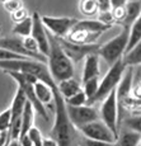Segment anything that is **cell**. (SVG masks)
<instances>
[{
	"label": "cell",
	"instance_id": "obj_1",
	"mask_svg": "<svg viewBox=\"0 0 141 146\" xmlns=\"http://www.w3.org/2000/svg\"><path fill=\"white\" fill-rule=\"evenodd\" d=\"M49 37V55H47V67H49L50 75L55 83H60L63 80L74 78L75 69L74 64L66 56L64 50L61 48L59 41L55 36H52L50 32H47Z\"/></svg>",
	"mask_w": 141,
	"mask_h": 146
},
{
	"label": "cell",
	"instance_id": "obj_2",
	"mask_svg": "<svg viewBox=\"0 0 141 146\" xmlns=\"http://www.w3.org/2000/svg\"><path fill=\"white\" fill-rule=\"evenodd\" d=\"M5 74L9 75L12 79L15 80V83L18 84V88H21L22 90H23V93L26 94L27 100L32 104L35 112H37L45 121H49L50 117H49V113H47L46 108H45V106L37 99V97H36V94H35V88H33V85L38 81L37 78L31 74H27V72L9 71V72H5Z\"/></svg>",
	"mask_w": 141,
	"mask_h": 146
},
{
	"label": "cell",
	"instance_id": "obj_3",
	"mask_svg": "<svg viewBox=\"0 0 141 146\" xmlns=\"http://www.w3.org/2000/svg\"><path fill=\"white\" fill-rule=\"evenodd\" d=\"M128 32H130V28L122 27L121 32L116 37H113L112 40L106 42V43H103L102 46H99L98 55L109 66H112L114 62L121 60L122 56L125 55L126 48H127V43H128Z\"/></svg>",
	"mask_w": 141,
	"mask_h": 146
},
{
	"label": "cell",
	"instance_id": "obj_4",
	"mask_svg": "<svg viewBox=\"0 0 141 146\" xmlns=\"http://www.w3.org/2000/svg\"><path fill=\"white\" fill-rule=\"evenodd\" d=\"M125 70H126V65L123 64L122 58L118 60L117 62H114L112 66H109L108 71L106 72L103 79L99 80V88H98L97 94L94 95V98L86 106H92L95 102H102L112 90L117 89L118 84H120V81L123 76Z\"/></svg>",
	"mask_w": 141,
	"mask_h": 146
},
{
	"label": "cell",
	"instance_id": "obj_5",
	"mask_svg": "<svg viewBox=\"0 0 141 146\" xmlns=\"http://www.w3.org/2000/svg\"><path fill=\"white\" fill-rule=\"evenodd\" d=\"M99 117L102 118V122L118 139V135H120L118 133V103L116 89L107 95L104 100H102Z\"/></svg>",
	"mask_w": 141,
	"mask_h": 146
},
{
	"label": "cell",
	"instance_id": "obj_6",
	"mask_svg": "<svg viewBox=\"0 0 141 146\" xmlns=\"http://www.w3.org/2000/svg\"><path fill=\"white\" fill-rule=\"evenodd\" d=\"M41 21L47 32L57 38H65L78 23L76 18H70V17L41 15Z\"/></svg>",
	"mask_w": 141,
	"mask_h": 146
},
{
	"label": "cell",
	"instance_id": "obj_7",
	"mask_svg": "<svg viewBox=\"0 0 141 146\" xmlns=\"http://www.w3.org/2000/svg\"><path fill=\"white\" fill-rule=\"evenodd\" d=\"M79 131L83 135V137L93 140V141L107 142V144H116L117 142V137L100 119L83 126L79 128Z\"/></svg>",
	"mask_w": 141,
	"mask_h": 146
},
{
	"label": "cell",
	"instance_id": "obj_8",
	"mask_svg": "<svg viewBox=\"0 0 141 146\" xmlns=\"http://www.w3.org/2000/svg\"><path fill=\"white\" fill-rule=\"evenodd\" d=\"M66 112L70 122L72 123L76 130L88 125L90 122L99 119V112L92 106H81V107H70L66 106Z\"/></svg>",
	"mask_w": 141,
	"mask_h": 146
},
{
	"label": "cell",
	"instance_id": "obj_9",
	"mask_svg": "<svg viewBox=\"0 0 141 146\" xmlns=\"http://www.w3.org/2000/svg\"><path fill=\"white\" fill-rule=\"evenodd\" d=\"M61 48L64 50V52L66 53V56L74 62H80L83 58H85L90 53H98L99 50V44L94 43V44H78V43H72V42L65 40V38H57Z\"/></svg>",
	"mask_w": 141,
	"mask_h": 146
},
{
	"label": "cell",
	"instance_id": "obj_10",
	"mask_svg": "<svg viewBox=\"0 0 141 146\" xmlns=\"http://www.w3.org/2000/svg\"><path fill=\"white\" fill-rule=\"evenodd\" d=\"M0 48H4L7 51L15 53L18 56H22L24 58H29V60H36L39 62H47V57H38L36 55H32L23 47L22 43V38L17 37V36H8V37H0Z\"/></svg>",
	"mask_w": 141,
	"mask_h": 146
},
{
	"label": "cell",
	"instance_id": "obj_11",
	"mask_svg": "<svg viewBox=\"0 0 141 146\" xmlns=\"http://www.w3.org/2000/svg\"><path fill=\"white\" fill-rule=\"evenodd\" d=\"M31 17H32V33H31V37L37 42L39 52L45 57H47V55H49V37H47V31L45 28L43 23H42L41 15L38 14V12H33Z\"/></svg>",
	"mask_w": 141,
	"mask_h": 146
},
{
	"label": "cell",
	"instance_id": "obj_12",
	"mask_svg": "<svg viewBox=\"0 0 141 146\" xmlns=\"http://www.w3.org/2000/svg\"><path fill=\"white\" fill-rule=\"evenodd\" d=\"M132 83H134V69L132 67H126L123 76L116 89L117 94V103L125 102L128 99L130 94L132 92Z\"/></svg>",
	"mask_w": 141,
	"mask_h": 146
},
{
	"label": "cell",
	"instance_id": "obj_13",
	"mask_svg": "<svg viewBox=\"0 0 141 146\" xmlns=\"http://www.w3.org/2000/svg\"><path fill=\"white\" fill-rule=\"evenodd\" d=\"M99 55L98 53H90L84 58L83 72H81V80L86 81L93 78H99L100 67H99Z\"/></svg>",
	"mask_w": 141,
	"mask_h": 146
},
{
	"label": "cell",
	"instance_id": "obj_14",
	"mask_svg": "<svg viewBox=\"0 0 141 146\" xmlns=\"http://www.w3.org/2000/svg\"><path fill=\"white\" fill-rule=\"evenodd\" d=\"M98 38H99L98 36L92 35V33L86 32L84 29L74 27L69 32V35L65 37V40L72 42V43H78V44H94Z\"/></svg>",
	"mask_w": 141,
	"mask_h": 146
},
{
	"label": "cell",
	"instance_id": "obj_15",
	"mask_svg": "<svg viewBox=\"0 0 141 146\" xmlns=\"http://www.w3.org/2000/svg\"><path fill=\"white\" fill-rule=\"evenodd\" d=\"M27 103L26 94L23 93L21 88L17 89L15 95L13 98L12 106H10V112H12V122H17V121H22V113H23L24 106Z\"/></svg>",
	"mask_w": 141,
	"mask_h": 146
},
{
	"label": "cell",
	"instance_id": "obj_16",
	"mask_svg": "<svg viewBox=\"0 0 141 146\" xmlns=\"http://www.w3.org/2000/svg\"><path fill=\"white\" fill-rule=\"evenodd\" d=\"M75 27L86 31V32L98 36V37H100L106 31H108L109 28H111L109 26H106V24L100 23L98 19H84V21H78V23L75 24Z\"/></svg>",
	"mask_w": 141,
	"mask_h": 146
},
{
	"label": "cell",
	"instance_id": "obj_17",
	"mask_svg": "<svg viewBox=\"0 0 141 146\" xmlns=\"http://www.w3.org/2000/svg\"><path fill=\"white\" fill-rule=\"evenodd\" d=\"M56 84H57V89L61 93V95L64 97V99H67V98L79 93L80 90H83L80 81H78L75 78H70V79L63 80Z\"/></svg>",
	"mask_w": 141,
	"mask_h": 146
},
{
	"label": "cell",
	"instance_id": "obj_18",
	"mask_svg": "<svg viewBox=\"0 0 141 146\" xmlns=\"http://www.w3.org/2000/svg\"><path fill=\"white\" fill-rule=\"evenodd\" d=\"M35 88V94L37 97V99L42 104H49L51 106V103L53 104V94L52 90L50 88V85L46 83V81H37V83L33 85Z\"/></svg>",
	"mask_w": 141,
	"mask_h": 146
},
{
	"label": "cell",
	"instance_id": "obj_19",
	"mask_svg": "<svg viewBox=\"0 0 141 146\" xmlns=\"http://www.w3.org/2000/svg\"><path fill=\"white\" fill-rule=\"evenodd\" d=\"M33 122H35V109H33L32 104L27 100L26 106H24V109H23V113H22V128H21V135H19V137L27 135L31 128L35 127Z\"/></svg>",
	"mask_w": 141,
	"mask_h": 146
},
{
	"label": "cell",
	"instance_id": "obj_20",
	"mask_svg": "<svg viewBox=\"0 0 141 146\" xmlns=\"http://www.w3.org/2000/svg\"><path fill=\"white\" fill-rule=\"evenodd\" d=\"M122 61L126 67H134L141 65V42L134 46L130 51L125 52L122 56Z\"/></svg>",
	"mask_w": 141,
	"mask_h": 146
},
{
	"label": "cell",
	"instance_id": "obj_21",
	"mask_svg": "<svg viewBox=\"0 0 141 146\" xmlns=\"http://www.w3.org/2000/svg\"><path fill=\"white\" fill-rule=\"evenodd\" d=\"M140 14H141V1L127 3V4H126V18L121 27L130 28L131 24L136 21Z\"/></svg>",
	"mask_w": 141,
	"mask_h": 146
},
{
	"label": "cell",
	"instance_id": "obj_22",
	"mask_svg": "<svg viewBox=\"0 0 141 146\" xmlns=\"http://www.w3.org/2000/svg\"><path fill=\"white\" fill-rule=\"evenodd\" d=\"M139 42H141V14L137 17V19L131 24L128 32V43L126 52L130 51L134 46H136Z\"/></svg>",
	"mask_w": 141,
	"mask_h": 146
},
{
	"label": "cell",
	"instance_id": "obj_23",
	"mask_svg": "<svg viewBox=\"0 0 141 146\" xmlns=\"http://www.w3.org/2000/svg\"><path fill=\"white\" fill-rule=\"evenodd\" d=\"M79 12L81 15H84L85 18H93L97 17L99 14V7H98L95 0H79Z\"/></svg>",
	"mask_w": 141,
	"mask_h": 146
},
{
	"label": "cell",
	"instance_id": "obj_24",
	"mask_svg": "<svg viewBox=\"0 0 141 146\" xmlns=\"http://www.w3.org/2000/svg\"><path fill=\"white\" fill-rule=\"evenodd\" d=\"M141 141V135L134 132V131L126 130L125 132L118 135L116 146H139Z\"/></svg>",
	"mask_w": 141,
	"mask_h": 146
},
{
	"label": "cell",
	"instance_id": "obj_25",
	"mask_svg": "<svg viewBox=\"0 0 141 146\" xmlns=\"http://www.w3.org/2000/svg\"><path fill=\"white\" fill-rule=\"evenodd\" d=\"M12 32H13V36H17V37H21V38L31 36V33H32V17L29 15V18H27L26 21L14 24Z\"/></svg>",
	"mask_w": 141,
	"mask_h": 146
},
{
	"label": "cell",
	"instance_id": "obj_26",
	"mask_svg": "<svg viewBox=\"0 0 141 146\" xmlns=\"http://www.w3.org/2000/svg\"><path fill=\"white\" fill-rule=\"evenodd\" d=\"M83 86H84L83 92L85 93L86 98H88V103H89L98 92V88H99V78H93V79L84 81ZM88 103H86V104H88Z\"/></svg>",
	"mask_w": 141,
	"mask_h": 146
},
{
	"label": "cell",
	"instance_id": "obj_27",
	"mask_svg": "<svg viewBox=\"0 0 141 146\" xmlns=\"http://www.w3.org/2000/svg\"><path fill=\"white\" fill-rule=\"evenodd\" d=\"M123 125H125V127L127 130L141 135V114L127 117V118L123 121Z\"/></svg>",
	"mask_w": 141,
	"mask_h": 146
},
{
	"label": "cell",
	"instance_id": "obj_28",
	"mask_svg": "<svg viewBox=\"0 0 141 146\" xmlns=\"http://www.w3.org/2000/svg\"><path fill=\"white\" fill-rule=\"evenodd\" d=\"M65 103H66V106H70V107H81V106H86L88 98H86V95L83 90H80L75 95L65 99Z\"/></svg>",
	"mask_w": 141,
	"mask_h": 146
},
{
	"label": "cell",
	"instance_id": "obj_29",
	"mask_svg": "<svg viewBox=\"0 0 141 146\" xmlns=\"http://www.w3.org/2000/svg\"><path fill=\"white\" fill-rule=\"evenodd\" d=\"M22 43H23V47H24V48H26L29 53H32V55L38 56V57H45V56L42 55L41 52H39V48H38L37 42L33 40V38L31 37V36H28V37L22 38Z\"/></svg>",
	"mask_w": 141,
	"mask_h": 146
},
{
	"label": "cell",
	"instance_id": "obj_30",
	"mask_svg": "<svg viewBox=\"0 0 141 146\" xmlns=\"http://www.w3.org/2000/svg\"><path fill=\"white\" fill-rule=\"evenodd\" d=\"M10 122H12V112L8 108L0 113V132H8Z\"/></svg>",
	"mask_w": 141,
	"mask_h": 146
},
{
	"label": "cell",
	"instance_id": "obj_31",
	"mask_svg": "<svg viewBox=\"0 0 141 146\" xmlns=\"http://www.w3.org/2000/svg\"><path fill=\"white\" fill-rule=\"evenodd\" d=\"M27 18H29V12L26 9V8H21L19 10H17V12H14L10 14V19L14 22V24L17 23H21V22L26 21Z\"/></svg>",
	"mask_w": 141,
	"mask_h": 146
},
{
	"label": "cell",
	"instance_id": "obj_32",
	"mask_svg": "<svg viewBox=\"0 0 141 146\" xmlns=\"http://www.w3.org/2000/svg\"><path fill=\"white\" fill-rule=\"evenodd\" d=\"M3 7H4V9L7 10L9 14H12L14 12H17V10H19L21 8H23V1L22 0H8V1H5L4 4H3Z\"/></svg>",
	"mask_w": 141,
	"mask_h": 146
},
{
	"label": "cell",
	"instance_id": "obj_33",
	"mask_svg": "<svg viewBox=\"0 0 141 146\" xmlns=\"http://www.w3.org/2000/svg\"><path fill=\"white\" fill-rule=\"evenodd\" d=\"M97 19L100 22V23L106 24V26H109V27H112L114 24V19H113V15H112L111 10L99 12V14L97 15Z\"/></svg>",
	"mask_w": 141,
	"mask_h": 146
},
{
	"label": "cell",
	"instance_id": "obj_34",
	"mask_svg": "<svg viewBox=\"0 0 141 146\" xmlns=\"http://www.w3.org/2000/svg\"><path fill=\"white\" fill-rule=\"evenodd\" d=\"M15 60H26L22 56H18L15 53H12L4 48H0V62H4V61H15Z\"/></svg>",
	"mask_w": 141,
	"mask_h": 146
},
{
	"label": "cell",
	"instance_id": "obj_35",
	"mask_svg": "<svg viewBox=\"0 0 141 146\" xmlns=\"http://www.w3.org/2000/svg\"><path fill=\"white\" fill-rule=\"evenodd\" d=\"M79 146H116V144H107V142L93 141V140L83 137V139L79 140Z\"/></svg>",
	"mask_w": 141,
	"mask_h": 146
},
{
	"label": "cell",
	"instance_id": "obj_36",
	"mask_svg": "<svg viewBox=\"0 0 141 146\" xmlns=\"http://www.w3.org/2000/svg\"><path fill=\"white\" fill-rule=\"evenodd\" d=\"M127 4L126 0H109V9H118V8H122Z\"/></svg>",
	"mask_w": 141,
	"mask_h": 146
},
{
	"label": "cell",
	"instance_id": "obj_37",
	"mask_svg": "<svg viewBox=\"0 0 141 146\" xmlns=\"http://www.w3.org/2000/svg\"><path fill=\"white\" fill-rule=\"evenodd\" d=\"M99 7L100 12H104V10H111L109 9V0H95Z\"/></svg>",
	"mask_w": 141,
	"mask_h": 146
},
{
	"label": "cell",
	"instance_id": "obj_38",
	"mask_svg": "<svg viewBox=\"0 0 141 146\" xmlns=\"http://www.w3.org/2000/svg\"><path fill=\"white\" fill-rule=\"evenodd\" d=\"M18 141H19V144H21L22 146H33L32 141H31V139H29V136H28V135L21 136L18 139Z\"/></svg>",
	"mask_w": 141,
	"mask_h": 146
},
{
	"label": "cell",
	"instance_id": "obj_39",
	"mask_svg": "<svg viewBox=\"0 0 141 146\" xmlns=\"http://www.w3.org/2000/svg\"><path fill=\"white\" fill-rule=\"evenodd\" d=\"M42 146H59V145L53 139L47 137V139H43V141H42Z\"/></svg>",
	"mask_w": 141,
	"mask_h": 146
},
{
	"label": "cell",
	"instance_id": "obj_40",
	"mask_svg": "<svg viewBox=\"0 0 141 146\" xmlns=\"http://www.w3.org/2000/svg\"><path fill=\"white\" fill-rule=\"evenodd\" d=\"M7 146H22V145L19 144L18 140H10V141L8 142V145H7Z\"/></svg>",
	"mask_w": 141,
	"mask_h": 146
},
{
	"label": "cell",
	"instance_id": "obj_41",
	"mask_svg": "<svg viewBox=\"0 0 141 146\" xmlns=\"http://www.w3.org/2000/svg\"><path fill=\"white\" fill-rule=\"evenodd\" d=\"M127 3H134V1H141V0H126Z\"/></svg>",
	"mask_w": 141,
	"mask_h": 146
},
{
	"label": "cell",
	"instance_id": "obj_42",
	"mask_svg": "<svg viewBox=\"0 0 141 146\" xmlns=\"http://www.w3.org/2000/svg\"><path fill=\"white\" fill-rule=\"evenodd\" d=\"M5 1H8V0H0V3H3V4H4Z\"/></svg>",
	"mask_w": 141,
	"mask_h": 146
},
{
	"label": "cell",
	"instance_id": "obj_43",
	"mask_svg": "<svg viewBox=\"0 0 141 146\" xmlns=\"http://www.w3.org/2000/svg\"><path fill=\"white\" fill-rule=\"evenodd\" d=\"M0 32H1V26H0Z\"/></svg>",
	"mask_w": 141,
	"mask_h": 146
},
{
	"label": "cell",
	"instance_id": "obj_44",
	"mask_svg": "<svg viewBox=\"0 0 141 146\" xmlns=\"http://www.w3.org/2000/svg\"><path fill=\"white\" fill-rule=\"evenodd\" d=\"M7 145H8V144H7Z\"/></svg>",
	"mask_w": 141,
	"mask_h": 146
},
{
	"label": "cell",
	"instance_id": "obj_45",
	"mask_svg": "<svg viewBox=\"0 0 141 146\" xmlns=\"http://www.w3.org/2000/svg\"><path fill=\"white\" fill-rule=\"evenodd\" d=\"M139 146H140V145H139Z\"/></svg>",
	"mask_w": 141,
	"mask_h": 146
}]
</instances>
